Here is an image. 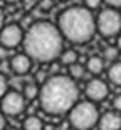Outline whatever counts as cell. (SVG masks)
Returning a JSON list of instances; mask_svg holds the SVG:
<instances>
[{"instance_id": "ac0fdd59", "label": "cell", "mask_w": 121, "mask_h": 130, "mask_svg": "<svg viewBox=\"0 0 121 130\" xmlns=\"http://www.w3.org/2000/svg\"><path fill=\"white\" fill-rule=\"evenodd\" d=\"M8 78L3 75V74H0V100H2L5 96V93L8 92Z\"/></svg>"}, {"instance_id": "3957f363", "label": "cell", "mask_w": 121, "mask_h": 130, "mask_svg": "<svg viewBox=\"0 0 121 130\" xmlns=\"http://www.w3.org/2000/svg\"><path fill=\"white\" fill-rule=\"evenodd\" d=\"M57 26L63 38L74 44L90 41L97 32L95 17L86 6H69L60 12Z\"/></svg>"}, {"instance_id": "484cf974", "label": "cell", "mask_w": 121, "mask_h": 130, "mask_svg": "<svg viewBox=\"0 0 121 130\" xmlns=\"http://www.w3.org/2000/svg\"><path fill=\"white\" fill-rule=\"evenodd\" d=\"M5 26V14H3V11L0 9V29H2Z\"/></svg>"}, {"instance_id": "9c48e42d", "label": "cell", "mask_w": 121, "mask_h": 130, "mask_svg": "<svg viewBox=\"0 0 121 130\" xmlns=\"http://www.w3.org/2000/svg\"><path fill=\"white\" fill-rule=\"evenodd\" d=\"M9 68L16 75H26L31 68H32V58L29 55L23 54H16L9 60Z\"/></svg>"}, {"instance_id": "d4e9b609", "label": "cell", "mask_w": 121, "mask_h": 130, "mask_svg": "<svg viewBox=\"0 0 121 130\" xmlns=\"http://www.w3.org/2000/svg\"><path fill=\"white\" fill-rule=\"evenodd\" d=\"M5 128H6V116L0 110V130H5Z\"/></svg>"}, {"instance_id": "277c9868", "label": "cell", "mask_w": 121, "mask_h": 130, "mask_svg": "<svg viewBox=\"0 0 121 130\" xmlns=\"http://www.w3.org/2000/svg\"><path fill=\"white\" fill-rule=\"evenodd\" d=\"M68 118H69V124L75 130H92L100 119L97 103L90 100L77 101L75 106L68 112Z\"/></svg>"}, {"instance_id": "7c38bea8", "label": "cell", "mask_w": 121, "mask_h": 130, "mask_svg": "<svg viewBox=\"0 0 121 130\" xmlns=\"http://www.w3.org/2000/svg\"><path fill=\"white\" fill-rule=\"evenodd\" d=\"M107 78L112 84L121 87V61L112 63L107 69Z\"/></svg>"}, {"instance_id": "cb8c5ba5", "label": "cell", "mask_w": 121, "mask_h": 130, "mask_svg": "<svg viewBox=\"0 0 121 130\" xmlns=\"http://www.w3.org/2000/svg\"><path fill=\"white\" fill-rule=\"evenodd\" d=\"M8 47H5V46H2V44H0V61H2V60H5L6 57H8Z\"/></svg>"}, {"instance_id": "2e32d148", "label": "cell", "mask_w": 121, "mask_h": 130, "mask_svg": "<svg viewBox=\"0 0 121 130\" xmlns=\"http://www.w3.org/2000/svg\"><path fill=\"white\" fill-rule=\"evenodd\" d=\"M68 74L75 81L81 80L84 77V74H86V66H83V64H80V63H74V64H71V66L68 68Z\"/></svg>"}, {"instance_id": "8992f818", "label": "cell", "mask_w": 121, "mask_h": 130, "mask_svg": "<svg viewBox=\"0 0 121 130\" xmlns=\"http://www.w3.org/2000/svg\"><path fill=\"white\" fill-rule=\"evenodd\" d=\"M26 109V98L22 92L8 90L0 100V110L5 116H19Z\"/></svg>"}, {"instance_id": "7a4b0ae2", "label": "cell", "mask_w": 121, "mask_h": 130, "mask_svg": "<svg viewBox=\"0 0 121 130\" xmlns=\"http://www.w3.org/2000/svg\"><path fill=\"white\" fill-rule=\"evenodd\" d=\"M80 89L69 75H52L41 86L38 103L44 113L58 116L68 113L78 101Z\"/></svg>"}, {"instance_id": "8fae6325", "label": "cell", "mask_w": 121, "mask_h": 130, "mask_svg": "<svg viewBox=\"0 0 121 130\" xmlns=\"http://www.w3.org/2000/svg\"><path fill=\"white\" fill-rule=\"evenodd\" d=\"M104 66H106V61L103 57H98V55H92L87 58L86 61V72H89L90 75H100L103 71H104Z\"/></svg>"}, {"instance_id": "4316f807", "label": "cell", "mask_w": 121, "mask_h": 130, "mask_svg": "<svg viewBox=\"0 0 121 130\" xmlns=\"http://www.w3.org/2000/svg\"><path fill=\"white\" fill-rule=\"evenodd\" d=\"M116 47H118V51L121 52V34H119L118 38H116Z\"/></svg>"}, {"instance_id": "6da1fadb", "label": "cell", "mask_w": 121, "mask_h": 130, "mask_svg": "<svg viewBox=\"0 0 121 130\" xmlns=\"http://www.w3.org/2000/svg\"><path fill=\"white\" fill-rule=\"evenodd\" d=\"M25 54L38 63H52L63 52L65 38L58 26L48 22L38 20L29 25L23 38Z\"/></svg>"}, {"instance_id": "603a6c76", "label": "cell", "mask_w": 121, "mask_h": 130, "mask_svg": "<svg viewBox=\"0 0 121 130\" xmlns=\"http://www.w3.org/2000/svg\"><path fill=\"white\" fill-rule=\"evenodd\" d=\"M40 8L44 9V11H48L49 8H52V0H43V2L40 3Z\"/></svg>"}, {"instance_id": "9a60e30c", "label": "cell", "mask_w": 121, "mask_h": 130, "mask_svg": "<svg viewBox=\"0 0 121 130\" xmlns=\"http://www.w3.org/2000/svg\"><path fill=\"white\" fill-rule=\"evenodd\" d=\"M23 96L26 98V101H31V100H38V93H40V84L37 83H26L23 86Z\"/></svg>"}, {"instance_id": "52a82bcc", "label": "cell", "mask_w": 121, "mask_h": 130, "mask_svg": "<svg viewBox=\"0 0 121 130\" xmlns=\"http://www.w3.org/2000/svg\"><path fill=\"white\" fill-rule=\"evenodd\" d=\"M23 38H25V31L19 23H9L0 29V44L8 49L22 44Z\"/></svg>"}, {"instance_id": "f1b7e54d", "label": "cell", "mask_w": 121, "mask_h": 130, "mask_svg": "<svg viewBox=\"0 0 121 130\" xmlns=\"http://www.w3.org/2000/svg\"><path fill=\"white\" fill-rule=\"evenodd\" d=\"M5 130H6V128H5ZM8 130H17V128H8Z\"/></svg>"}, {"instance_id": "5bb4252c", "label": "cell", "mask_w": 121, "mask_h": 130, "mask_svg": "<svg viewBox=\"0 0 121 130\" xmlns=\"http://www.w3.org/2000/svg\"><path fill=\"white\" fill-rule=\"evenodd\" d=\"M60 63L65 66H71L74 63H78V52L75 49H63V52L60 54Z\"/></svg>"}, {"instance_id": "5b68a950", "label": "cell", "mask_w": 121, "mask_h": 130, "mask_svg": "<svg viewBox=\"0 0 121 130\" xmlns=\"http://www.w3.org/2000/svg\"><path fill=\"white\" fill-rule=\"evenodd\" d=\"M97 32L106 38L116 37L121 32V12L115 8H104L98 12L97 19Z\"/></svg>"}, {"instance_id": "83f0119b", "label": "cell", "mask_w": 121, "mask_h": 130, "mask_svg": "<svg viewBox=\"0 0 121 130\" xmlns=\"http://www.w3.org/2000/svg\"><path fill=\"white\" fill-rule=\"evenodd\" d=\"M5 2H6V3H19L20 0H5Z\"/></svg>"}, {"instance_id": "30bf717a", "label": "cell", "mask_w": 121, "mask_h": 130, "mask_svg": "<svg viewBox=\"0 0 121 130\" xmlns=\"http://www.w3.org/2000/svg\"><path fill=\"white\" fill-rule=\"evenodd\" d=\"M98 130H121V113L116 110H109L100 115Z\"/></svg>"}, {"instance_id": "7402d4cb", "label": "cell", "mask_w": 121, "mask_h": 130, "mask_svg": "<svg viewBox=\"0 0 121 130\" xmlns=\"http://www.w3.org/2000/svg\"><path fill=\"white\" fill-rule=\"evenodd\" d=\"M103 2H104L109 8H115V9L121 8V0H103Z\"/></svg>"}, {"instance_id": "d6986e66", "label": "cell", "mask_w": 121, "mask_h": 130, "mask_svg": "<svg viewBox=\"0 0 121 130\" xmlns=\"http://www.w3.org/2000/svg\"><path fill=\"white\" fill-rule=\"evenodd\" d=\"M103 3V0H84V6L87 8V9H97V8H100V5Z\"/></svg>"}, {"instance_id": "4fadbf2b", "label": "cell", "mask_w": 121, "mask_h": 130, "mask_svg": "<svg viewBox=\"0 0 121 130\" xmlns=\"http://www.w3.org/2000/svg\"><path fill=\"white\" fill-rule=\"evenodd\" d=\"M43 128H44V122L37 115H29L23 121V130H43Z\"/></svg>"}, {"instance_id": "44dd1931", "label": "cell", "mask_w": 121, "mask_h": 130, "mask_svg": "<svg viewBox=\"0 0 121 130\" xmlns=\"http://www.w3.org/2000/svg\"><path fill=\"white\" fill-rule=\"evenodd\" d=\"M112 107H113V110H116V112L121 113V93L115 95V98L112 101Z\"/></svg>"}, {"instance_id": "e0dca14e", "label": "cell", "mask_w": 121, "mask_h": 130, "mask_svg": "<svg viewBox=\"0 0 121 130\" xmlns=\"http://www.w3.org/2000/svg\"><path fill=\"white\" fill-rule=\"evenodd\" d=\"M121 52L118 51V47L116 46H106L104 47V51H103V58H104V61H107V63H115L116 60H118V55H119Z\"/></svg>"}, {"instance_id": "ffe728a7", "label": "cell", "mask_w": 121, "mask_h": 130, "mask_svg": "<svg viewBox=\"0 0 121 130\" xmlns=\"http://www.w3.org/2000/svg\"><path fill=\"white\" fill-rule=\"evenodd\" d=\"M48 78H49V77H48V74H46L44 71H38V72L35 74V83H37V84H40V86H41Z\"/></svg>"}, {"instance_id": "ba28073f", "label": "cell", "mask_w": 121, "mask_h": 130, "mask_svg": "<svg viewBox=\"0 0 121 130\" xmlns=\"http://www.w3.org/2000/svg\"><path fill=\"white\" fill-rule=\"evenodd\" d=\"M84 93L87 96V100L94 101V103H100L103 100L107 98L109 95V86L106 81L100 80V78H90L86 86H84Z\"/></svg>"}]
</instances>
